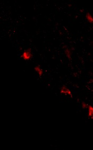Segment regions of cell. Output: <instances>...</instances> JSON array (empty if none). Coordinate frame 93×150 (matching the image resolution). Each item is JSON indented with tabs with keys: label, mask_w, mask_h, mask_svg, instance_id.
<instances>
[{
	"label": "cell",
	"mask_w": 93,
	"mask_h": 150,
	"mask_svg": "<svg viewBox=\"0 0 93 150\" xmlns=\"http://www.w3.org/2000/svg\"><path fill=\"white\" fill-rule=\"evenodd\" d=\"M32 53L30 49H28L25 50L23 54H22L21 57L23 58V59L25 60H28L32 58Z\"/></svg>",
	"instance_id": "1"
},
{
	"label": "cell",
	"mask_w": 93,
	"mask_h": 150,
	"mask_svg": "<svg viewBox=\"0 0 93 150\" xmlns=\"http://www.w3.org/2000/svg\"><path fill=\"white\" fill-rule=\"evenodd\" d=\"M88 117L93 119V107L89 105L88 107Z\"/></svg>",
	"instance_id": "5"
},
{
	"label": "cell",
	"mask_w": 93,
	"mask_h": 150,
	"mask_svg": "<svg viewBox=\"0 0 93 150\" xmlns=\"http://www.w3.org/2000/svg\"><path fill=\"white\" fill-rule=\"evenodd\" d=\"M86 17L87 20H88V22H89L90 23H93V17L90 14L87 13L86 15Z\"/></svg>",
	"instance_id": "6"
},
{
	"label": "cell",
	"mask_w": 93,
	"mask_h": 150,
	"mask_svg": "<svg viewBox=\"0 0 93 150\" xmlns=\"http://www.w3.org/2000/svg\"><path fill=\"white\" fill-rule=\"evenodd\" d=\"M35 70L36 71V72L38 74V75L40 77H41L43 75V71L42 70V69L40 68L39 66H36L35 67Z\"/></svg>",
	"instance_id": "3"
},
{
	"label": "cell",
	"mask_w": 93,
	"mask_h": 150,
	"mask_svg": "<svg viewBox=\"0 0 93 150\" xmlns=\"http://www.w3.org/2000/svg\"><path fill=\"white\" fill-rule=\"evenodd\" d=\"M88 105L85 102H83L82 104H81V106H82V107L83 108H87L88 107Z\"/></svg>",
	"instance_id": "7"
},
{
	"label": "cell",
	"mask_w": 93,
	"mask_h": 150,
	"mask_svg": "<svg viewBox=\"0 0 93 150\" xmlns=\"http://www.w3.org/2000/svg\"><path fill=\"white\" fill-rule=\"evenodd\" d=\"M65 54H66L67 57L69 59H70L71 57V50H70V49L68 48V47H65Z\"/></svg>",
	"instance_id": "4"
},
{
	"label": "cell",
	"mask_w": 93,
	"mask_h": 150,
	"mask_svg": "<svg viewBox=\"0 0 93 150\" xmlns=\"http://www.w3.org/2000/svg\"><path fill=\"white\" fill-rule=\"evenodd\" d=\"M60 93L62 94H64V95H69V96H70V97L72 98V93H71V91L66 86H62V88H61V90H60Z\"/></svg>",
	"instance_id": "2"
}]
</instances>
